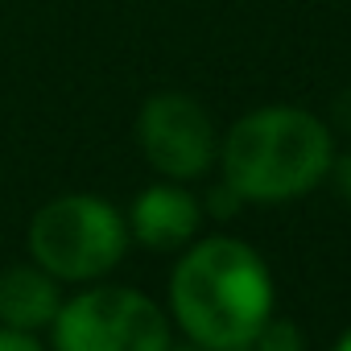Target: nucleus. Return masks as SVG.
<instances>
[{
  "mask_svg": "<svg viewBox=\"0 0 351 351\" xmlns=\"http://www.w3.org/2000/svg\"><path fill=\"white\" fill-rule=\"evenodd\" d=\"M169 310L203 351L252 347L256 330L273 318V273L244 240H199L173 265Z\"/></svg>",
  "mask_w": 351,
  "mask_h": 351,
  "instance_id": "nucleus-1",
  "label": "nucleus"
},
{
  "mask_svg": "<svg viewBox=\"0 0 351 351\" xmlns=\"http://www.w3.org/2000/svg\"><path fill=\"white\" fill-rule=\"evenodd\" d=\"M223 182L244 203H289L310 195L335 169L330 128L289 104L256 108L240 116L219 141Z\"/></svg>",
  "mask_w": 351,
  "mask_h": 351,
  "instance_id": "nucleus-2",
  "label": "nucleus"
},
{
  "mask_svg": "<svg viewBox=\"0 0 351 351\" xmlns=\"http://www.w3.org/2000/svg\"><path fill=\"white\" fill-rule=\"evenodd\" d=\"M128 252V219L99 195H58L29 219V256L54 281H99Z\"/></svg>",
  "mask_w": 351,
  "mask_h": 351,
  "instance_id": "nucleus-3",
  "label": "nucleus"
},
{
  "mask_svg": "<svg viewBox=\"0 0 351 351\" xmlns=\"http://www.w3.org/2000/svg\"><path fill=\"white\" fill-rule=\"evenodd\" d=\"M54 351H165V310L132 285H95L54 314Z\"/></svg>",
  "mask_w": 351,
  "mask_h": 351,
  "instance_id": "nucleus-4",
  "label": "nucleus"
},
{
  "mask_svg": "<svg viewBox=\"0 0 351 351\" xmlns=\"http://www.w3.org/2000/svg\"><path fill=\"white\" fill-rule=\"evenodd\" d=\"M136 145L145 161L169 182H191L215 165L219 136L207 108L182 91H157L136 116Z\"/></svg>",
  "mask_w": 351,
  "mask_h": 351,
  "instance_id": "nucleus-5",
  "label": "nucleus"
},
{
  "mask_svg": "<svg viewBox=\"0 0 351 351\" xmlns=\"http://www.w3.org/2000/svg\"><path fill=\"white\" fill-rule=\"evenodd\" d=\"M199 223H203V203L178 182L145 186L128 211V236L157 252H173L191 244L199 236Z\"/></svg>",
  "mask_w": 351,
  "mask_h": 351,
  "instance_id": "nucleus-6",
  "label": "nucleus"
},
{
  "mask_svg": "<svg viewBox=\"0 0 351 351\" xmlns=\"http://www.w3.org/2000/svg\"><path fill=\"white\" fill-rule=\"evenodd\" d=\"M62 306L58 281L38 269V265H9L0 273V326H13V330H42L54 322Z\"/></svg>",
  "mask_w": 351,
  "mask_h": 351,
  "instance_id": "nucleus-7",
  "label": "nucleus"
},
{
  "mask_svg": "<svg viewBox=\"0 0 351 351\" xmlns=\"http://www.w3.org/2000/svg\"><path fill=\"white\" fill-rule=\"evenodd\" d=\"M252 347H256V351H302V330H298L293 322H285V318H269V322L256 330Z\"/></svg>",
  "mask_w": 351,
  "mask_h": 351,
  "instance_id": "nucleus-8",
  "label": "nucleus"
},
{
  "mask_svg": "<svg viewBox=\"0 0 351 351\" xmlns=\"http://www.w3.org/2000/svg\"><path fill=\"white\" fill-rule=\"evenodd\" d=\"M0 351H46V347H42L38 335H29V330L0 326Z\"/></svg>",
  "mask_w": 351,
  "mask_h": 351,
  "instance_id": "nucleus-9",
  "label": "nucleus"
},
{
  "mask_svg": "<svg viewBox=\"0 0 351 351\" xmlns=\"http://www.w3.org/2000/svg\"><path fill=\"white\" fill-rule=\"evenodd\" d=\"M240 203H244V199H240V195H236V191H232L228 182H223L219 191H211V211H215V215H232V211H236Z\"/></svg>",
  "mask_w": 351,
  "mask_h": 351,
  "instance_id": "nucleus-10",
  "label": "nucleus"
},
{
  "mask_svg": "<svg viewBox=\"0 0 351 351\" xmlns=\"http://www.w3.org/2000/svg\"><path fill=\"white\" fill-rule=\"evenodd\" d=\"M339 191H343V199L351 203V153L339 161Z\"/></svg>",
  "mask_w": 351,
  "mask_h": 351,
  "instance_id": "nucleus-11",
  "label": "nucleus"
},
{
  "mask_svg": "<svg viewBox=\"0 0 351 351\" xmlns=\"http://www.w3.org/2000/svg\"><path fill=\"white\" fill-rule=\"evenodd\" d=\"M335 351H351V326H347V330H343V339H339V343H335Z\"/></svg>",
  "mask_w": 351,
  "mask_h": 351,
  "instance_id": "nucleus-12",
  "label": "nucleus"
},
{
  "mask_svg": "<svg viewBox=\"0 0 351 351\" xmlns=\"http://www.w3.org/2000/svg\"><path fill=\"white\" fill-rule=\"evenodd\" d=\"M165 351H203V347H165Z\"/></svg>",
  "mask_w": 351,
  "mask_h": 351,
  "instance_id": "nucleus-13",
  "label": "nucleus"
},
{
  "mask_svg": "<svg viewBox=\"0 0 351 351\" xmlns=\"http://www.w3.org/2000/svg\"><path fill=\"white\" fill-rule=\"evenodd\" d=\"M232 351H248V347H232Z\"/></svg>",
  "mask_w": 351,
  "mask_h": 351,
  "instance_id": "nucleus-14",
  "label": "nucleus"
}]
</instances>
